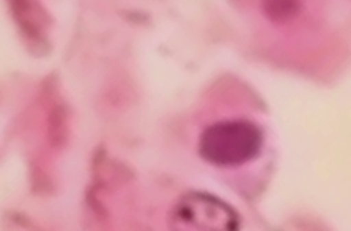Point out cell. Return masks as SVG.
<instances>
[{
    "label": "cell",
    "instance_id": "cell-3",
    "mask_svg": "<svg viewBox=\"0 0 351 231\" xmlns=\"http://www.w3.org/2000/svg\"><path fill=\"white\" fill-rule=\"evenodd\" d=\"M265 10L270 15V18L277 21H285L295 15L300 6L297 2L290 1H274L267 2L265 5Z\"/></svg>",
    "mask_w": 351,
    "mask_h": 231
},
{
    "label": "cell",
    "instance_id": "cell-1",
    "mask_svg": "<svg viewBox=\"0 0 351 231\" xmlns=\"http://www.w3.org/2000/svg\"><path fill=\"white\" fill-rule=\"evenodd\" d=\"M263 134L247 120L221 121L201 136L199 151L210 163L231 167L247 163L260 152Z\"/></svg>",
    "mask_w": 351,
    "mask_h": 231
},
{
    "label": "cell",
    "instance_id": "cell-2",
    "mask_svg": "<svg viewBox=\"0 0 351 231\" xmlns=\"http://www.w3.org/2000/svg\"><path fill=\"white\" fill-rule=\"evenodd\" d=\"M169 231H238L239 221L230 206L204 193H191L175 206Z\"/></svg>",
    "mask_w": 351,
    "mask_h": 231
}]
</instances>
